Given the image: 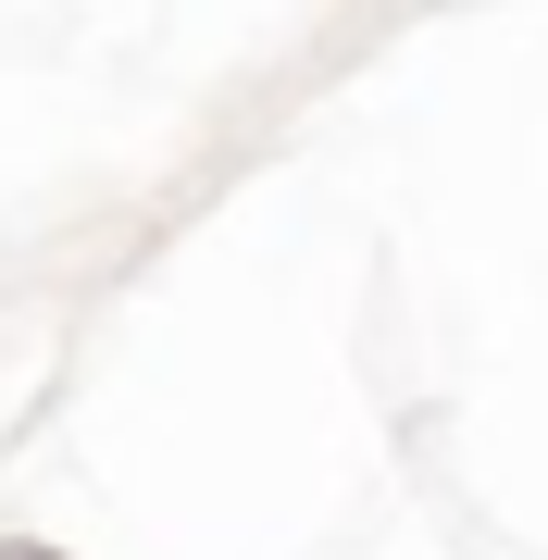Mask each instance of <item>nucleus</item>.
<instances>
[{
  "label": "nucleus",
  "instance_id": "nucleus-1",
  "mask_svg": "<svg viewBox=\"0 0 548 560\" xmlns=\"http://www.w3.org/2000/svg\"><path fill=\"white\" fill-rule=\"evenodd\" d=\"M0 560H62V548L50 536H0Z\"/></svg>",
  "mask_w": 548,
  "mask_h": 560
}]
</instances>
